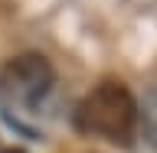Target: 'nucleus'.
<instances>
[{"label":"nucleus","mask_w":157,"mask_h":153,"mask_svg":"<svg viewBox=\"0 0 157 153\" xmlns=\"http://www.w3.org/2000/svg\"><path fill=\"white\" fill-rule=\"evenodd\" d=\"M72 124L85 137H98V140L124 147L131 144L134 127H137V101L131 98V91L124 85L101 82L78 101Z\"/></svg>","instance_id":"f257e3e1"},{"label":"nucleus","mask_w":157,"mask_h":153,"mask_svg":"<svg viewBox=\"0 0 157 153\" xmlns=\"http://www.w3.org/2000/svg\"><path fill=\"white\" fill-rule=\"evenodd\" d=\"M52 65L39 52H23L0 68V98L7 104L36 107L52 88Z\"/></svg>","instance_id":"f03ea898"},{"label":"nucleus","mask_w":157,"mask_h":153,"mask_svg":"<svg viewBox=\"0 0 157 153\" xmlns=\"http://www.w3.org/2000/svg\"><path fill=\"white\" fill-rule=\"evenodd\" d=\"M137 127H141L144 140L157 150V85L147 88V95L137 104Z\"/></svg>","instance_id":"7ed1b4c3"},{"label":"nucleus","mask_w":157,"mask_h":153,"mask_svg":"<svg viewBox=\"0 0 157 153\" xmlns=\"http://www.w3.org/2000/svg\"><path fill=\"white\" fill-rule=\"evenodd\" d=\"M3 153H23V150H3Z\"/></svg>","instance_id":"20e7f679"}]
</instances>
